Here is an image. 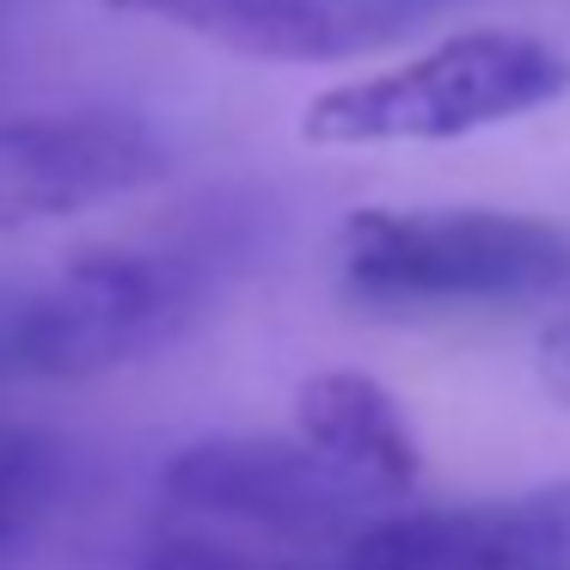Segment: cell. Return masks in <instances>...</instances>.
I'll list each match as a JSON object with an SVG mask.
<instances>
[{
    "mask_svg": "<svg viewBox=\"0 0 570 570\" xmlns=\"http://www.w3.org/2000/svg\"><path fill=\"white\" fill-rule=\"evenodd\" d=\"M337 283L374 313L540 307L570 295V227L479 203H368L337 227Z\"/></svg>",
    "mask_w": 570,
    "mask_h": 570,
    "instance_id": "obj_1",
    "label": "cell"
},
{
    "mask_svg": "<svg viewBox=\"0 0 570 570\" xmlns=\"http://www.w3.org/2000/svg\"><path fill=\"white\" fill-rule=\"evenodd\" d=\"M570 92V56L533 31H460L381 75L325 87L301 111L313 148H405L515 124Z\"/></svg>",
    "mask_w": 570,
    "mask_h": 570,
    "instance_id": "obj_2",
    "label": "cell"
},
{
    "mask_svg": "<svg viewBox=\"0 0 570 570\" xmlns=\"http://www.w3.org/2000/svg\"><path fill=\"white\" fill-rule=\"evenodd\" d=\"M203 307V271L173 252L105 246L19 295V374L92 381L166 350Z\"/></svg>",
    "mask_w": 570,
    "mask_h": 570,
    "instance_id": "obj_3",
    "label": "cell"
},
{
    "mask_svg": "<svg viewBox=\"0 0 570 570\" xmlns=\"http://www.w3.org/2000/svg\"><path fill=\"white\" fill-rule=\"evenodd\" d=\"M166 503L271 540H350L374 521L381 497L337 472L313 442L283 435H203L160 472Z\"/></svg>",
    "mask_w": 570,
    "mask_h": 570,
    "instance_id": "obj_4",
    "label": "cell"
},
{
    "mask_svg": "<svg viewBox=\"0 0 570 570\" xmlns=\"http://www.w3.org/2000/svg\"><path fill=\"white\" fill-rule=\"evenodd\" d=\"M166 173V141L129 111H43L0 124V227L75 222Z\"/></svg>",
    "mask_w": 570,
    "mask_h": 570,
    "instance_id": "obj_5",
    "label": "cell"
},
{
    "mask_svg": "<svg viewBox=\"0 0 570 570\" xmlns=\"http://www.w3.org/2000/svg\"><path fill=\"white\" fill-rule=\"evenodd\" d=\"M246 62H362L417 38L460 0H105Z\"/></svg>",
    "mask_w": 570,
    "mask_h": 570,
    "instance_id": "obj_6",
    "label": "cell"
},
{
    "mask_svg": "<svg viewBox=\"0 0 570 570\" xmlns=\"http://www.w3.org/2000/svg\"><path fill=\"white\" fill-rule=\"evenodd\" d=\"M337 570H570V479L491 503L374 515L337 546Z\"/></svg>",
    "mask_w": 570,
    "mask_h": 570,
    "instance_id": "obj_7",
    "label": "cell"
},
{
    "mask_svg": "<svg viewBox=\"0 0 570 570\" xmlns=\"http://www.w3.org/2000/svg\"><path fill=\"white\" fill-rule=\"evenodd\" d=\"M295 430H301V442H313L337 472H350L381 503L405 497L423 479V448L411 435V417L362 368H325L313 381H301Z\"/></svg>",
    "mask_w": 570,
    "mask_h": 570,
    "instance_id": "obj_8",
    "label": "cell"
},
{
    "mask_svg": "<svg viewBox=\"0 0 570 570\" xmlns=\"http://www.w3.org/2000/svg\"><path fill=\"white\" fill-rule=\"evenodd\" d=\"M62 484V448L43 430L0 423V533H26Z\"/></svg>",
    "mask_w": 570,
    "mask_h": 570,
    "instance_id": "obj_9",
    "label": "cell"
},
{
    "mask_svg": "<svg viewBox=\"0 0 570 570\" xmlns=\"http://www.w3.org/2000/svg\"><path fill=\"white\" fill-rule=\"evenodd\" d=\"M129 570H337V564H301V558L222 546V540H166L154 552H141Z\"/></svg>",
    "mask_w": 570,
    "mask_h": 570,
    "instance_id": "obj_10",
    "label": "cell"
},
{
    "mask_svg": "<svg viewBox=\"0 0 570 570\" xmlns=\"http://www.w3.org/2000/svg\"><path fill=\"white\" fill-rule=\"evenodd\" d=\"M533 374H540V386L558 405H570V320H552L540 332V344H533Z\"/></svg>",
    "mask_w": 570,
    "mask_h": 570,
    "instance_id": "obj_11",
    "label": "cell"
},
{
    "mask_svg": "<svg viewBox=\"0 0 570 570\" xmlns=\"http://www.w3.org/2000/svg\"><path fill=\"white\" fill-rule=\"evenodd\" d=\"M0 374H19V295H0Z\"/></svg>",
    "mask_w": 570,
    "mask_h": 570,
    "instance_id": "obj_12",
    "label": "cell"
},
{
    "mask_svg": "<svg viewBox=\"0 0 570 570\" xmlns=\"http://www.w3.org/2000/svg\"><path fill=\"white\" fill-rule=\"evenodd\" d=\"M19 540H26V533H0V564H7V558L19 552Z\"/></svg>",
    "mask_w": 570,
    "mask_h": 570,
    "instance_id": "obj_13",
    "label": "cell"
}]
</instances>
